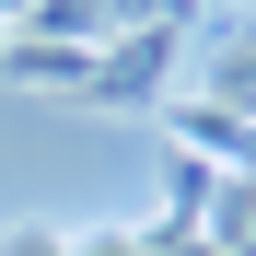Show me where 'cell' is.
<instances>
[{
	"mask_svg": "<svg viewBox=\"0 0 256 256\" xmlns=\"http://www.w3.org/2000/svg\"><path fill=\"white\" fill-rule=\"evenodd\" d=\"M0 70H12L24 94H94V47H47V35H12Z\"/></svg>",
	"mask_w": 256,
	"mask_h": 256,
	"instance_id": "obj_2",
	"label": "cell"
},
{
	"mask_svg": "<svg viewBox=\"0 0 256 256\" xmlns=\"http://www.w3.org/2000/svg\"><path fill=\"white\" fill-rule=\"evenodd\" d=\"M163 70H175V35L163 24H128V35L94 47V94L82 105H140V94H163Z\"/></svg>",
	"mask_w": 256,
	"mask_h": 256,
	"instance_id": "obj_1",
	"label": "cell"
},
{
	"mask_svg": "<svg viewBox=\"0 0 256 256\" xmlns=\"http://www.w3.org/2000/svg\"><path fill=\"white\" fill-rule=\"evenodd\" d=\"M0 47H12V12H0Z\"/></svg>",
	"mask_w": 256,
	"mask_h": 256,
	"instance_id": "obj_3",
	"label": "cell"
}]
</instances>
